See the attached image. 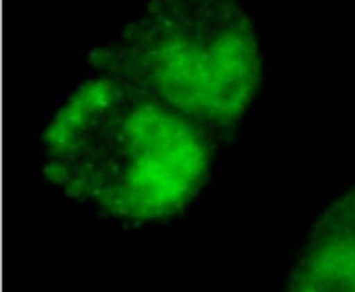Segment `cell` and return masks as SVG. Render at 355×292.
I'll use <instances>...</instances> for the list:
<instances>
[{"instance_id": "cell-2", "label": "cell", "mask_w": 355, "mask_h": 292, "mask_svg": "<svg viewBox=\"0 0 355 292\" xmlns=\"http://www.w3.org/2000/svg\"><path fill=\"white\" fill-rule=\"evenodd\" d=\"M86 69L157 98L218 140L253 107L263 55L241 0H146L88 55Z\"/></svg>"}, {"instance_id": "cell-1", "label": "cell", "mask_w": 355, "mask_h": 292, "mask_svg": "<svg viewBox=\"0 0 355 292\" xmlns=\"http://www.w3.org/2000/svg\"><path fill=\"white\" fill-rule=\"evenodd\" d=\"M218 140L117 77L88 71L53 111L44 178L67 199L125 221H165L205 188Z\"/></svg>"}, {"instance_id": "cell-3", "label": "cell", "mask_w": 355, "mask_h": 292, "mask_svg": "<svg viewBox=\"0 0 355 292\" xmlns=\"http://www.w3.org/2000/svg\"><path fill=\"white\" fill-rule=\"evenodd\" d=\"M286 292H355V182L311 226Z\"/></svg>"}]
</instances>
